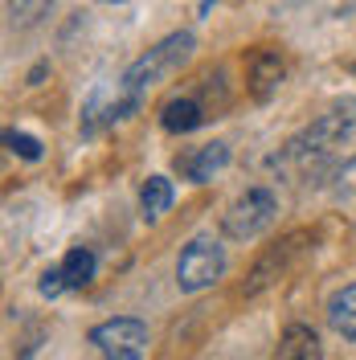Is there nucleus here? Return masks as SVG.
<instances>
[{
  "label": "nucleus",
  "mask_w": 356,
  "mask_h": 360,
  "mask_svg": "<svg viewBox=\"0 0 356 360\" xmlns=\"http://www.w3.org/2000/svg\"><path fill=\"white\" fill-rule=\"evenodd\" d=\"M62 291H70V287H66V274H62V266L45 270V274H42V295H45V299H58Z\"/></svg>",
  "instance_id": "obj_15"
},
{
  "label": "nucleus",
  "mask_w": 356,
  "mask_h": 360,
  "mask_svg": "<svg viewBox=\"0 0 356 360\" xmlns=\"http://www.w3.org/2000/svg\"><path fill=\"white\" fill-rule=\"evenodd\" d=\"M168 205H172V180L168 176H148L144 180V188H139V209H144V217L156 221V217L168 213Z\"/></svg>",
  "instance_id": "obj_11"
},
{
  "label": "nucleus",
  "mask_w": 356,
  "mask_h": 360,
  "mask_svg": "<svg viewBox=\"0 0 356 360\" xmlns=\"http://www.w3.org/2000/svg\"><path fill=\"white\" fill-rule=\"evenodd\" d=\"M4 143H8V152L21 160H42V143L33 139V135L25 131H4Z\"/></svg>",
  "instance_id": "obj_14"
},
{
  "label": "nucleus",
  "mask_w": 356,
  "mask_h": 360,
  "mask_svg": "<svg viewBox=\"0 0 356 360\" xmlns=\"http://www.w3.org/2000/svg\"><path fill=\"white\" fill-rule=\"evenodd\" d=\"M283 74H287V70H283V58H279V53H258V58H254V66H250V90H254V98H262V103H267L270 94H274V90H279V82H283Z\"/></svg>",
  "instance_id": "obj_7"
},
{
  "label": "nucleus",
  "mask_w": 356,
  "mask_h": 360,
  "mask_svg": "<svg viewBox=\"0 0 356 360\" xmlns=\"http://www.w3.org/2000/svg\"><path fill=\"white\" fill-rule=\"evenodd\" d=\"M222 270H225V250L213 238H197V242H189L180 250L177 258V287L189 295L205 291L222 278Z\"/></svg>",
  "instance_id": "obj_4"
},
{
  "label": "nucleus",
  "mask_w": 356,
  "mask_h": 360,
  "mask_svg": "<svg viewBox=\"0 0 356 360\" xmlns=\"http://www.w3.org/2000/svg\"><path fill=\"white\" fill-rule=\"evenodd\" d=\"M274 213H279V201H274L270 188H246L242 197L229 205L222 229L234 242H250V238H258L262 229L274 225Z\"/></svg>",
  "instance_id": "obj_3"
},
{
  "label": "nucleus",
  "mask_w": 356,
  "mask_h": 360,
  "mask_svg": "<svg viewBox=\"0 0 356 360\" xmlns=\"http://www.w3.org/2000/svg\"><path fill=\"white\" fill-rule=\"evenodd\" d=\"M103 4H123V0H103Z\"/></svg>",
  "instance_id": "obj_16"
},
{
  "label": "nucleus",
  "mask_w": 356,
  "mask_h": 360,
  "mask_svg": "<svg viewBox=\"0 0 356 360\" xmlns=\"http://www.w3.org/2000/svg\"><path fill=\"white\" fill-rule=\"evenodd\" d=\"M160 123H164V131H197L201 123H205V107H201L197 98H172L164 115H160Z\"/></svg>",
  "instance_id": "obj_9"
},
{
  "label": "nucleus",
  "mask_w": 356,
  "mask_h": 360,
  "mask_svg": "<svg viewBox=\"0 0 356 360\" xmlns=\"http://www.w3.org/2000/svg\"><path fill=\"white\" fill-rule=\"evenodd\" d=\"M356 131V119L344 111H332L324 115V119H315L312 127L303 135H295L287 148H283V156H274V168H283V172H299V176H307L312 168H319L328 156H336Z\"/></svg>",
  "instance_id": "obj_1"
},
{
  "label": "nucleus",
  "mask_w": 356,
  "mask_h": 360,
  "mask_svg": "<svg viewBox=\"0 0 356 360\" xmlns=\"http://www.w3.org/2000/svg\"><path fill=\"white\" fill-rule=\"evenodd\" d=\"M225 164H229V148H225V143H205V148H197V152H184V156H177L180 176L193 180V184L213 180V172H222Z\"/></svg>",
  "instance_id": "obj_6"
},
{
  "label": "nucleus",
  "mask_w": 356,
  "mask_h": 360,
  "mask_svg": "<svg viewBox=\"0 0 356 360\" xmlns=\"http://www.w3.org/2000/svg\"><path fill=\"white\" fill-rule=\"evenodd\" d=\"M193 45H197L193 33H172V37H164L156 49H148L139 62L127 66V74H123V90H132L135 98H144V90H152L156 82H164L172 70H180L184 62H189Z\"/></svg>",
  "instance_id": "obj_2"
},
{
  "label": "nucleus",
  "mask_w": 356,
  "mask_h": 360,
  "mask_svg": "<svg viewBox=\"0 0 356 360\" xmlns=\"http://www.w3.org/2000/svg\"><path fill=\"white\" fill-rule=\"evenodd\" d=\"M279 356L283 360H315L319 356V340H315L312 328H303V323H291L283 340H279Z\"/></svg>",
  "instance_id": "obj_10"
},
{
  "label": "nucleus",
  "mask_w": 356,
  "mask_h": 360,
  "mask_svg": "<svg viewBox=\"0 0 356 360\" xmlns=\"http://www.w3.org/2000/svg\"><path fill=\"white\" fill-rule=\"evenodd\" d=\"M90 344L111 360H139L148 352V323L139 319H107L90 332Z\"/></svg>",
  "instance_id": "obj_5"
},
{
  "label": "nucleus",
  "mask_w": 356,
  "mask_h": 360,
  "mask_svg": "<svg viewBox=\"0 0 356 360\" xmlns=\"http://www.w3.org/2000/svg\"><path fill=\"white\" fill-rule=\"evenodd\" d=\"M49 4L53 0H8V21L17 25V29H33L49 13Z\"/></svg>",
  "instance_id": "obj_13"
},
{
  "label": "nucleus",
  "mask_w": 356,
  "mask_h": 360,
  "mask_svg": "<svg viewBox=\"0 0 356 360\" xmlns=\"http://www.w3.org/2000/svg\"><path fill=\"white\" fill-rule=\"evenodd\" d=\"M328 323H332L336 336L356 340V283H348L344 291L332 295V303H328Z\"/></svg>",
  "instance_id": "obj_8"
},
{
  "label": "nucleus",
  "mask_w": 356,
  "mask_h": 360,
  "mask_svg": "<svg viewBox=\"0 0 356 360\" xmlns=\"http://www.w3.org/2000/svg\"><path fill=\"white\" fill-rule=\"evenodd\" d=\"M94 254H90L87 246H78V250H70L66 258H62V274H66V287L70 291H78V287H87L90 278H94Z\"/></svg>",
  "instance_id": "obj_12"
}]
</instances>
